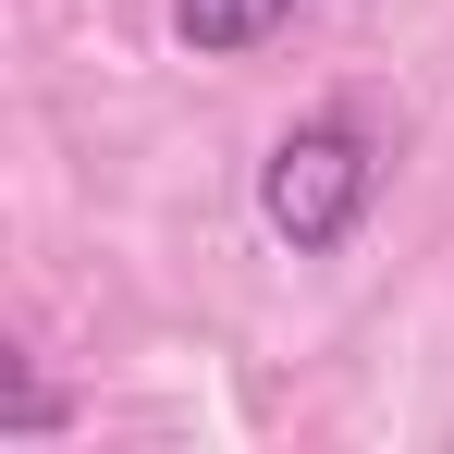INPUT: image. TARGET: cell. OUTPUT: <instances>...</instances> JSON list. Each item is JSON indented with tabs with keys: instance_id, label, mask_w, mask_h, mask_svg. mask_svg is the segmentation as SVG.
Masks as SVG:
<instances>
[{
	"instance_id": "6da1fadb",
	"label": "cell",
	"mask_w": 454,
	"mask_h": 454,
	"mask_svg": "<svg viewBox=\"0 0 454 454\" xmlns=\"http://www.w3.org/2000/svg\"><path fill=\"white\" fill-rule=\"evenodd\" d=\"M369 184H380V148L344 111H319L295 136H270V160H258V222L283 233L295 258H332L344 233L369 222Z\"/></svg>"
},
{
	"instance_id": "7a4b0ae2",
	"label": "cell",
	"mask_w": 454,
	"mask_h": 454,
	"mask_svg": "<svg viewBox=\"0 0 454 454\" xmlns=\"http://www.w3.org/2000/svg\"><path fill=\"white\" fill-rule=\"evenodd\" d=\"M283 25H295V0H172V37H184L197 62H233V50L283 37Z\"/></svg>"
},
{
	"instance_id": "3957f363",
	"label": "cell",
	"mask_w": 454,
	"mask_h": 454,
	"mask_svg": "<svg viewBox=\"0 0 454 454\" xmlns=\"http://www.w3.org/2000/svg\"><path fill=\"white\" fill-rule=\"evenodd\" d=\"M0 430H62V393H50V380L25 369V356L0 369Z\"/></svg>"
}]
</instances>
